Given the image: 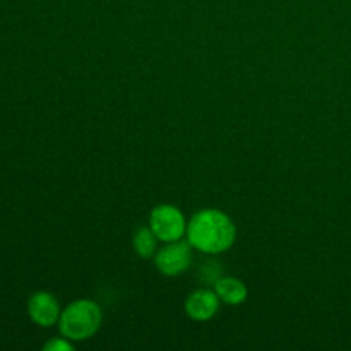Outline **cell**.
Wrapping results in <instances>:
<instances>
[{
  "label": "cell",
  "instance_id": "3",
  "mask_svg": "<svg viewBox=\"0 0 351 351\" xmlns=\"http://www.w3.org/2000/svg\"><path fill=\"white\" fill-rule=\"evenodd\" d=\"M149 228L160 242H177L187 235V221L178 208L171 204H160L151 211Z\"/></svg>",
  "mask_w": 351,
  "mask_h": 351
},
{
  "label": "cell",
  "instance_id": "8",
  "mask_svg": "<svg viewBox=\"0 0 351 351\" xmlns=\"http://www.w3.org/2000/svg\"><path fill=\"white\" fill-rule=\"evenodd\" d=\"M158 237L154 235L153 230L149 226H141L137 228V232L134 233V250L137 252V256H141L143 259H151V257L156 256V247H158Z\"/></svg>",
  "mask_w": 351,
  "mask_h": 351
},
{
  "label": "cell",
  "instance_id": "6",
  "mask_svg": "<svg viewBox=\"0 0 351 351\" xmlns=\"http://www.w3.org/2000/svg\"><path fill=\"white\" fill-rule=\"evenodd\" d=\"M219 311V298L215 290H197L191 293L185 300V314L192 321H211Z\"/></svg>",
  "mask_w": 351,
  "mask_h": 351
},
{
  "label": "cell",
  "instance_id": "2",
  "mask_svg": "<svg viewBox=\"0 0 351 351\" xmlns=\"http://www.w3.org/2000/svg\"><path fill=\"white\" fill-rule=\"evenodd\" d=\"M103 312L96 302L93 300H75L62 311L58 326L62 336L71 341H84L95 336L101 328Z\"/></svg>",
  "mask_w": 351,
  "mask_h": 351
},
{
  "label": "cell",
  "instance_id": "5",
  "mask_svg": "<svg viewBox=\"0 0 351 351\" xmlns=\"http://www.w3.org/2000/svg\"><path fill=\"white\" fill-rule=\"evenodd\" d=\"M27 312L29 317L41 328H51L60 319V305L57 298L47 291H38L27 302Z\"/></svg>",
  "mask_w": 351,
  "mask_h": 351
},
{
  "label": "cell",
  "instance_id": "7",
  "mask_svg": "<svg viewBox=\"0 0 351 351\" xmlns=\"http://www.w3.org/2000/svg\"><path fill=\"white\" fill-rule=\"evenodd\" d=\"M215 291L219 302H225L226 305H240L247 300V287L239 278H218L215 283Z\"/></svg>",
  "mask_w": 351,
  "mask_h": 351
},
{
  "label": "cell",
  "instance_id": "9",
  "mask_svg": "<svg viewBox=\"0 0 351 351\" xmlns=\"http://www.w3.org/2000/svg\"><path fill=\"white\" fill-rule=\"evenodd\" d=\"M45 350L47 351H72L74 350V346H72L71 339H67L64 336V338L51 339L50 343H47V345H45Z\"/></svg>",
  "mask_w": 351,
  "mask_h": 351
},
{
  "label": "cell",
  "instance_id": "1",
  "mask_svg": "<svg viewBox=\"0 0 351 351\" xmlns=\"http://www.w3.org/2000/svg\"><path fill=\"white\" fill-rule=\"evenodd\" d=\"M235 223L218 209H202L187 223V242L209 256L226 252L235 243Z\"/></svg>",
  "mask_w": 351,
  "mask_h": 351
},
{
  "label": "cell",
  "instance_id": "4",
  "mask_svg": "<svg viewBox=\"0 0 351 351\" xmlns=\"http://www.w3.org/2000/svg\"><path fill=\"white\" fill-rule=\"evenodd\" d=\"M191 247V243L182 242V240L168 242L154 256V264H156L158 271L170 278L184 274L192 263Z\"/></svg>",
  "mask_w": 351,
  "mask_h": 351
}]
</instances>
